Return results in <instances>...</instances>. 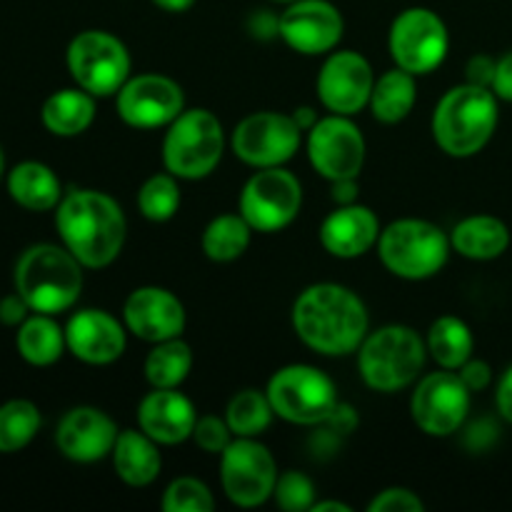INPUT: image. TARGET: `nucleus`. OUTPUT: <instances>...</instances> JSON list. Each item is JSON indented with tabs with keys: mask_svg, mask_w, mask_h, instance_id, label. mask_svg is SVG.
I'll return each mask as SVG.
<instances>
[{
	"mask_svg": "<svg viewBox=\"0 0 512 512\" xmlns=\"http://www.w3.org/2000/svg\"><path fill=\"white\" fill-rule=\"evenodd\" d=\"M498 128V95L483 85L465 83L448 90L435 105L433 138L450 158H473Z\"/></svg>",
	"mask_w": 512,
	"mask_h": 512,
	"instance_id": "20e7f679",
	"label": "nucleus"
},
{
	"mask_svg": "<svg viewBox=\"0 0 512 512\" xmlns=\"http://www.w3.org/2000/svg\"><path fill=\"white\" fill-rule=\"evenodd\" d=\"M18 353L25 363L35 365V368H48V365L58 363L60 355L65 353L68 343H65V328H60L53 320V315L35 313L28 315L23 323L18 325Z\"/></svg>",
	"mask_w": 512,
	"mask_h": 512,
	"instance_id": "cd10ccee",
	"label": "nucleus"
},
{
	"mask_svg": "<svg viewBox=\"0 0 512 512\" xmlns=\"http://www.w3.org/2000/svg\"><path fill=\"white\" fill-rule=\"evenodd\" d=\"M233 430H230L228 420L215 418V415H203L198 418L193 428V440L200 450L210 455H220L230 443H233Z\"/></svg>",
	"mask_w": 512,
	"mask_h": 512,
	"instance_id": "4c0bfd02",
	"label": "nucleus"
},
{
	"mask_svg": "<svg viewBox=\"0 0 512 512\" xmlns=\"http://www.w3.org/2000/svg\"><path fill=\"white\" fill-rule=\"evenodd\" d=\"M15 290L33 313H65L80 298L83 265L65 245H30L15 265Z\"/></svg>",
	"mask_w": 512,
	"mask_h": 512,
	"instance_id": "7ed1b4c3",
	"label": "nucleus"
},
{
	"mask_svg": "<svg viewBox=\"0 0 512 512\" xmlns=\"http://www.w3.org/2000/svg\"><path fill=\"white\" fill-rule=\"evenodd\" d=\"M180 208V185L173 173H155L140 185L138 210L150 223H165Z\"/></svg>",
	"mask_w": 512,
	"mask_h": 512,
	"instance_id": "f704fd0d",
	"label": "nucleus"
},
{
	"mask_svg": "<svg viewBox=\"0 0 512 512\" xmlns=\"http://www.w3.org/2000/svg\"><path fill=\"white\" fill-rule=\"evenodd\" d=\"M358 193H360L358 178L333 180V200H335V203H338V205L358 203Z\"/></svg>",
	"mask_w": 512,
	"mask_h": 512,
	"instance_id": "49530a36",
	"label": "nucleus"
},
{
	"mask_svg": "<svg viewBox=\"0 0 512 512\" xmlns=\"http://www.w3.org/2000/svg\"><path fill=\"white\" fill-rule=\"evenodd\" d=\"M198 413L178 388H153L140 400L138 425L158 445H178L193 438Z\"/></svg>",
	"mask_w": 512,
	"mask_h": 512,
	"instance_id": "4be33fe9",
	"label": "nucleus"
},
{
	"mask_svg": "<svg viewBox=\"0 0 512 512\" xmlns=\"http://www.w3.org/2000/svg\"><path fill=\"white\" fill-rule=\"evenodd\" d=\"M118 433V425L108 413L80 405L60 418L55 443L60 453L73 463H98L105 455L113 453Z\"/></svg>",
	"mask_w": 512,
	"mask_h": 512,
	"instance_id": "aec40b11",
	"label": "nucleus"
},
{
	"mask_svg": "<svg viewBox=\"0 0 512 512\" xmlns=\"http://www.w3.org/2000/svg\"><path fill=\"white\" fill-rule=\"evenodd\" d=\"M123 323L128 333L145 343H163L180 338L185 330V308L170 290L143 285L133 290L123 305Z\"/></svg>",
	"mask_w": 512,
	"mask_h": 512,
	"instance_id": "6ab92c4d",
	"label": "nucleus"
},
{
	"mask_svg": "<svg viewBox=\"0 0 512 512\" xmlns=\"http://www.w3.org/2000/svg\"><path fill=\"white\" fill-rule=\"evenodd\" d=\"M303 130L293 115L263 110L240 120L233 130V153L250 168H278L285 165L300 148Z\"/></svg>",
	"mask_w": 512,
	"mask_h": 512,
	"instance_id": "ddd939ff",
	"label": "nucleus"
},
{
	"mask_svg": "<svg viewBox=\"0 0 512 512\" xmlns=\"http://www.w3.org/2000/svg\"><path fill=\"white\" fill-rule=\"evenodd\" d=\"M293 118H295V123H298V128L303 130V133H308L310 128H313L315 123H318V113H315L313 108H308V105H303V108H298L293 113Z\"/></svg>",
	"mask_w": 512,
	"mask_h": 512,
	"instance_id": "de8ad7c7",
	"label": "nucleus"
},
{
	"mask_svg": "<svg viewBox=\"0 0 512 512\" xmlns=\"http://www.w3.org/2000/svg\"><path fill=\"white\" fill-rule=\"evenodd\" d=\"M265 393L275 415L293 425H325L340 403L333 380L323 370L303 363L275 370Z\"/></svg>",
	"mask_w": 512,
	"mask_h": 512,
	"instance_id": "6e6552de",
	"label": "nucleus"
},
{
	"mask_svg": "<svg viewBox=\"0 0 512 512\" xmlns=\"http://www.w3.org/2000/svg\"><path fill=\"white\" fill-rule=\"evenodd\" d=\"M380 238V220L368 205H338L320 225V243L333 258L353 260L368 253Z\"/></svg>",
	"mask_w": 512,
	"mask_h": 512,
	"instance_id": "5701e85b",
	"label": "nucleus"
},
{
	"mask_svg": "<svg viewBox=\"0 0 512 512\" xmlns=\"http://www.w3.org/2000/svg\"><path fill=\"white\" fill-rule=\"evenodd\" d=\"M470 388L458 370H440L425 375L410 398L415 425L430 438H448L463 428L470 413Z\"/></svg>",
	"mask_w": 512,
	"mask_h": 512,
	"instance_id": "4468645a",
	"label": "nucleus"
},
{
	"mask_svg": "<svg viewBox=\"0 0 512 512\" xmlns=\"http://www.w3.org/2000/svg\"><path fill=\"white\" fill-rule=\"evenodd\" d=\"M28 313H33V310H30V305L25 303V298L18 290L0 300V323L3 325H20L28 318Z\"/></svg>",
	"mask_w": 512,
	"mask_h": 512,
	"instance_id": "79ce46f5",
	"label": "nucleus"
},
{
	"mask_svg": "<svg viewBox=\"0 0 512 512\" xmlns=\"http://www.w3.org/2000/svg\"><path fill=\"white\" fill-rule=\"evenodd\" d=\"M355 423H358V418H355V410L345 403L335 405L333 415L325 420V425H330V428L338 430V433H350V430L355 428Z\"/></svg>",
	"mask_w": 512,
	"mask_h": 512,
	"instance_id": "a18cd8bd",
	"label": "nucleus"
},
{
	"mask_svg": "<svg viewBox=\"0 0 512 512\" xmlns=\"http://www.w3.org/2000/svg\"><path fill=\"white\" fill-rule=\"evenodd\" d=\"M495 403H498L500 415H503L508 423H512V365L503 373L498 383V393H495Z\"/></svg>",
	"mask_w": 512,
	"mask_h": 512,
	"instance_id": "c03bdc74",
	"label": "nucleus"
},
{
	"mask_svg": "<svg viewBox=\"0 0 512 512\" xmlns=\"http://www.w3.org/2000/svg\"><path fill=\"white\" fill-rule=\"evenodd\" d=\"M328 510H335V512H350V505L338 503V500H323V503H318V500H315L313 512H328Z\"/></svg>",
	"mask_w": 512,
	"mask_h": 512,
	"instance_id": "8fccbe9b",
	"label": "nucleus"
},
{
	"mask_svg": "<svg viewBox=\"0 0 512 512\" xmlns=\"http://www.w3.org/2000/svg\"><path fill=\"white\" fill-rule=\"evenodd\" d=\"M415 100H418L415 75L395 65L393 70L375 78L373 95H370V110H373L375 120L385 125H395L403 123L413 113Z\"/></svg>",
	"mask_w": 512,
	"mask_h": 512,
	"instance_id": "c85d7f7f",
	"label": "nucleus"
},
{
	"mask_svg": "<svg viewBox=\"0 0 512 512\" xmlns=\"http://www.w3.org/2000/svg\"><path fill=\"white\" fill-rule=\"evenodd\" d=\"M343 30V13L330 0H293L278 18V35L300 55L330 53Z\"/></svg>",
	"mask_w": 512,
	"mask_h": 512,
	"instance_id": "f3484780",
	"label": "nucleus"
},
{
	"mask_svg": "<svg viewBox=\"0 0 512 512\" xmlns=\"http://www.w3.org/2000/svg\"><path fill=\"white\" fill-rule=\"evenodd\" d=\"M495 65H498V60L488 58V55H473L468 60V65H465V78H468V83L493 90Z\"/></svg>",
	"mask_w": 512,
	"mask_h": 512,
	"instance_id": "a19ab883",
	"label": "nucleus"
},
{
	"mask_svg": "<svg viewBox=\"0 0 512 512\" xmlns=\"http://www.w3.org/2000/svg\"><path fill=\"white\" fill-rule=\"evenodd\" d=\"M455 253L468 260H495L508 250L510 230L508 225L493 215H470L460 220L450 233Z\"/></svg>",
	"mask_w": 512,
	"mask_h": 512,
	"instance_id": "a878e982",
	"label": "nucleus"
},
{
	"mask_svg": "<svg viewBox=\"0 0 512 512\" xmlns=\"http://www.w3.org/2000/svg\"><path fill=\"white\" fill-rule=\"evenodd\" d=\"M3 168H5V153H3V145H0V178H3Z\"/></svg>",
	"mask_w": 512,
	"mask_h": 512,
	"instance_id": "3c124183",
	"label": "nucleus"
},
{
	"mask_svg": "<svg viewBox=\"0 0 512 512\" xmlns=\"http://www.w3.org/2000/svg\"><path fill=\"white\" fill-rule=\"evenodd\" d=\"M295 335L320 355H350L370 333V315L358 293L338 283H315L293 305Z\"/></svg>",
	"mask_w": 512,
	"mask_h": 512,
	"instance_id": "f257e3e1",
	"label": "nucleus"
},
{
	"mask_svg": "<svg viewBox=\"0 0 512 512\" xmlns=\"http://www.w3.org/2000/svg\"><path fill=\"white\" fill-rule=\"evenodd\" d=\"M68 70L75 85L95 98L115 95L130 78V53L108 30H83L68 45Z\"/></svg>",
	"mask_w": 512,
	"mask_h": 512,
	"instance_id": "1a4fd4ad",
	"label": "nucleus"
},
{
	"mask_svg": "<svg viewBox=\"0 0 512 512\" xmlns=\"http://www.w3.org/2000/svg\"><path fill=\"white\" fill-rule=\"evenodd\" d=\"M273 498L280 510L285 512H303L313 510L315 505V485L313 480L298 470H288V473L278 475L275 483Z\"/></svg>",
	"mask_w": 512,
	"mask_h": 512,
	"instance_id": "e433bc0d",
	"label": "nucleus"
},
{
	"mask_svg": "<svg viewBox=\"0 0 512 512\" xmlns=\"http://www.w3.org/2000/svg\"><path fill=\"white\" fill-rule=\"evenodd\" d=\"M428 345L408 325H383L365 335L358 348V368L365 385L378 393H398L423 373Z\"/></svg>",
	"mask_w": 512,
	"mask_h": 512,
	"instance_id": "39448f33",
	"label": "nucleus"
},
{
	"mask_svg": "<svg viewBox=\"0 0 512 512\" xmlns=\"http://www.w3.org/2000/svg\"><path fill=\"white\" fill-rule=\"evenodd\" d=\"M220 483L228 500L238 508H258L273 498L278 465L273 453L258 438H233L220 453Z\"/></svg>",
	"mask_w": 512,
	"mask_h": 512,
	"instance_id": "f8f14e48",
	"label": "nucleus"
},
{
	"mask_svg": "<svg viewBox=\"0 0 512 512\" xmlns=\"http://www.w3.org/2000/svg\"><path fill=\"white\" fill-rule=\"evenodd\" d=\"M273 405L265 390H240L225 408V420L235 438H258L273 423Z\"/></svg>",
	"mask_w": 512,
	"mask_h": 512,
	"instance_id": "473e14b6",
	"label": "nucleus"
},
{
	"mask_svg": "<svg viewBox=\"0 0 512 512\" xmlns=\"http://www.w3.org/2000/svg\"><path fill=\"white\" fill-rule=\"evenodd\" d=\"M8 193L20 208L45 213V210L58 208L63 200V185L53 168L38 160H25L8 173Z\"/></svg>",
	"mask_w": 512,
	"mask_h": 512,
	"instance_id": "393cba45",
	"label": "nucleus"
},
{
	"mask_svg": "<svg viewBox=\"0 0 512 512\" xmlns=\"http://www.w3.org/2000/svg\"><path fill=\"white\" fill-rule=\"evenodd\" d=\"M365 153H368V145L350 115L333 113L328 118H320L308 130L310 165L330 183L358 178L365 165Z\"/></svg>",
	"mask_w": 512,
	"mask_h": 512,
	"instance_id": "dca6fc26",
	"label": "nucleus"
},
{
	"mask_svg": "<svg viewBox=\"0 0 512 512\" xmlns=\"http://www.w3.org/2000/svg\"><path fill=\"white\" fill-rule=\"evenodd\" d=\"M388 48L398 68L413 75H428L440 68L448 55V25L435 10L408 8L390 25Z\"/></svg>",
	"mask_w": 512,
	"mask_h": 512,
	"instance_id": "9b49d317",
	"label": "nucleus"
},
{
	"mask_svg": "<svg viewBox=\"0 0 512 512\" xmlns=\"http://www.w3.org/2000/svg\"><path fill=\"white\" fill-rule=\"evenodd\" d=\"M190 370H193V350L180 338L155 343L145 358V378L153 388H180Z\"/></svg>",
	"mask_w": 512,
	"mask_h": 512,
	"instance_id": "2f4dec72",
	"label": "nucleus"
},
{
	"mask_svg": "<svg viewBox=\"0 0 512 512\" xmlns=\"http://www.w3.org/2000/svg\"><path fill=\"white\" fill-rule=\"evenodd\" d=\"M120 120L130 128H168L185 110L183 88L173 78L160 73L130 75L115 93Z\"/></svg>",
	"mask_w": 512,
	"mask_h": 512,
	"instance_id": "2eb2a0df",
	"label": "nucleus"
},
{
	"mask_svg": "<svg viewBox=\"0 0 512 512\" xmlns=\"http://www.w3.org/2000/svg\"><path fill=\"white\" fill-rule=\"evenodd\" d=\"M225 150L223 123L205 108L183 110L163 140V165L178 180L208 178Z\"/></svg>",
	"mask_w": 512,
	"mask_h": 512,
	"instance_id": "0eeeda50",
	"label": "nucleus"
},
{
	"mask_svg": "<svg viewBox=\"0 0 512 512\" xmlns=\"http://www.w3.org/2000/svg\"><path fill=\"white\" fill-rule=\"evenodd\" d=\"M458 375L463 378V383L468 385L470 393H480V390H485L490 383H493V368H490L485 360L470 358L468 363L458 370Z\"/></svg>",
	"mask_w": 512,
	"mask_h": 512,
	"instance_id": "ea45409f",
	"label": "nucleus"
},
{
	"mask_svg": "<svg viewBox=\"0 0 512 512\" xmlns=\"http://www.w3.org/2000/svg\"><path fill=\"white\" fill-rule=\"evenodd\" d=\"M153 5H158L165 13H185L195 5V0H150Z\"/></svg>",
	"mask_w": 512,
	"mask_h": 512,
	"instance_id": "09e8293b",
	"label": "nucleus"
},
{
	"mask_svg": "<svg viewBox=\"0 0 512 512\" xmlns=\"http://www.w3.org/2000/svg\"><path fill=\"white\" fill-rule=\"evenodd\" d=\"M165 512H210L215 498L208 485L198 478H175L163 493Z\"/></svg>",
	"mask_w": 512,
	"mask_h": 512,
	"instance_id": "c9c22d12",
	"label": "nucleus"
},
{
	"mask_svg": "<svg viewBox=\"0 0 512 512\" xmlns=\"http://www.w3.org/2000/svg\"><path fill=\"white\" fill-rule=\"evenodd\" d=\"M370 512H423L425 503L408 488H388L375 495L368 505Z\"/></svg>",
	"mask_w": 512,
	"mask_h": 512,
	"instance_id": "58836bf2",
	"label": "nucleus"
},
{
	"mask_svg": "<svg viewBox=\"0 0 512 512\" xmlns=\"http://www.w3.org/2000/svg\"><path fill=\"white\" fill-rule=\"evenodd\" d=\"M375 73L368 58L355 50H338L325 58L318 73V98L325 110L355 115L370 105Z\"/></svg>",
	"mask_w": 512,
	"mask_h": 512,
	"instance_id": "a211bd4d",
	"label": "nucleus"
},
{
	"mask_svg": "<svg viewBox=\"0 0 512 512\" xmlns=\"http://www.w3.org/2000/svg\"><path fill=\"white\" fill-rule=\"evenodd\" d=\"M428 353L443 370H460L473 358L475 340L468 323L455 315H443L428 330Z\"/></svg>",
	"mask_w": 512,
	"mask_h": 512,
	"instance_id": "c756f323",
	"label": "nucleus"
},
{
	"mask_svg": "<svg viewBox=\"0 0 512 512\" xmlns=\"http://www.w3.org/2000/svg\"><path fill=\"white\" fill-rule=\"evenodd\" d=\"M255 230L240 213H225L210 220L203 230V253L213 263H233L250 248Z\"/></svg>",
	"mask_w": 512,
	"mask_h": 512,
	"instance_id": "7c9ffc66",
	"label": "nucleus"
},
{
	"mask_svg": "<svg viewBox=\"0 0 512 512\" xmlns=\"http://www.w3.org/2000/svg\"><path fill=\"white\" fill-rule=\"evenodd\" d=\"M60 243L83 268H108L120 255L128 235L123 208L100 190H73L63 195L55 213Z\"/></svg>",
	"mask_w": 512,
	"mask_h": 512,
	"instance_id": "f03ea898",
	"label": "nucleus"
},
{
	"mask_svg": "<svg viewBox=\"0 0 512 512\" xmlns=\"http://www.w3.org/2000/svg\"><path fill=\"white\" fill-rule=\"evenodd\" d=\"M493 93L500 100L512 103V53H505L503 58L495 65V78H493Z\"/></svg>",
	"mask_w": 512,
	"mask_h": 512,
	"instance_id": "37998d69",
	"label": "nucleus"
},
{
	"mask_svg": "<svg viewBox=\"0 0 512 512\" xmlns=\"http://www.w3.org/2000/svg\"><path fill=\"white\" fill-rule=\"evenodd\" d=\"M450 235L430 220L403 218L380 230L378 255L385 268L403 280H428L450 258Z\"/></svg>",
	"mask_w": 512,
	"mask_h": 512,
	"instance_id": "423d86ee",
	"label": "nucleus"
},
{
	"mask_svg": "<svg viewBox=\"0 0 512 512\" xmlns=\"http://www.w3.org/2000/svg\"><path fill=\"white\" fill-rule=\"evenodd\" d=\"M303 208V185L283 165L260 168L240 193V210L255 233H278L298 218Z\"/></svg>",
	"mask_w": 512,
	"mask_h": 512,
	"instance_id": "9d476101",
	"label": "nucleus"
},
{
	"mask_svg": "<svg viewBox=\"0 0 512 512\" xmlns=\"http://www.w3.org/2000/svg\"><path fill=\"white\" fill-rule=\"evenodd\" d=\"M275 3H285V5H288V3H293V0H275Z\"/></svg>",
	"mask_w": 512,
	"mask_h": 512,
	"instance_id": "603ef678",
	"label": "nucleus"
},
{
	"mask_svg": "<svg viewBox=\"0 0 512 512\" xmlns=\"http://www.w3.org/2000/svg\"><path fill=\"white\" fill-rule=\"evenodd\" d=\"M43 125L48 133L58 138H75L85 133L95 120V95L83 88L55 90L40 110Z\"/></svg>",
	"mask_w": 512,
	"mask_h": 512,
	"instance_id": "bb28decb",
	"label": "nucleus"
},
{
	"mask_svg": "<svg viewBox=\"0 0 512 512\" xmlns=\"http://www.w3.org/2000/svg\"><path fill=\"white\" fill-rule=\"evenodd\" d=\"M40 410L30 400H8L0 405V453H18L40 430Z\"/></svg>",
	"mask_w": 512,
	"mask_h": 512,
	"instance_id": "72a5a7b5",
	"label": "nucleus"
},
{
	"mask_svg": "<svg viewBox=\"0 0 512 512\" xmlns=\"http://www.w3.org/2000/svg\"><path fill=\"white\" fill-rule=\"evenodd\" d=\"M125 323L98 308L78 310L65 325V343L78 360L88 365H110L125 353Z\"/></svg>",
	"mask_w": 512,
	"mask_h": 512,
	"instance_id": "412c9836",
	"label": "nucleus"
},
{
	"mask_svg": "<svg viewBox=\"0 0 512 512\" xmlns=\"http://www.w3.org/2000/svg\"><path fill=\"white\" fill-rule=\"evenodd\" d=\"M113 468L130 488H145L155 483L163 468L158 443L143 430H120L113 448Z\"/></svg>",
	"mask_w": 512,
	"mask_h": 512,
	"instance_id": "b1692460",
	"label": "nucleus"
}]
</instances>
